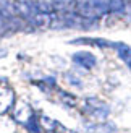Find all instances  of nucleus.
<instances>
[{"label":"nucleus","instance_id":"6","mask_svg":"<svg viewBox=\"0 0 131 133\" xmlns=\"http://www.w3.org/2000/svg\"><path fill=\"white\" fill-rule=\"evenodd\" d=\"M88 133H117V127L113 123L102 122V123H88L86 125Z\"/></svg>","mask_w":131,"mask_h":133},{"label":"nucleus","instance_id":"10","mask_svg":"<svg viewBox=\"0 0 131 133\" xmlns=\"http://www.w3.org/2000/svg\"><path fill=\"white\" fill-rule=\"evenodd\" d=\"M58 96H60V101L65 102L67 105H76V102H78L75 94H70V92L63 91V89H58Z\"/></svg>","mask_w":131,"mask_h":133},{"label":"nucleus","instance_id":"2","mask_svg":"<svg viewBox=\"0 0 131 133\" xmlns=\"http://www.w3.org/2000/svg\"><path fill=\"white\" fill-rule=\"evenodd\" d=\"M34 115H36L34 109H32L28 102H24V101L16 102L15 109H13V122L23 125V127H24V125L28 123Z\"/></svg>","mask_w":131,"mask_h":133},{"label":"nucleus","instance_id":"3","mask_svg":"<svg viewBox=\"0 0 131 133\" xmlns=\"http://www.w3.org/2000/svg\"><path fill=\"white\" fill-rule=\"evenodd\" d=\"M71 60L84 70H92L97 65V57L94 54H91V52H88V50H79V52H76V54H73L71 55Z\"/></svg>","mask_w":131,"mask_h":133},{"label":"nucleus","instance_id":"1","mask_svg":"<svg viewBox=\"0 0 131 133\" xmlns=\"http://www.w3.org/2000/svg\"><path fill=\"white\" fill-rule=\"evenodd\" d=\"M83 114H88L94 120H105L110 115V105L97 97H88L83 105Z\"/></svg>","mask_w":131,"mask_h":133},{"label":"nucleus","instance_id":"11","mask_svg":"<svg viewBox=\"0 0 131 133\" xmlns=\"http://www.w3.org/2000/svg\"><path fill=\"white\" fill-rule=\"evenodd\" d=\"M24 128L28 130V133H42L41 127H39V122H37V115H34L31 120L24 125Z\"/></svg>","mask_w":131,"mask_h":133},{"label":"nucleus","instance_id":"5","mask_svg":"<svg viewBox=\"0 0 131 133\" xmlns=\"http://www.w3.org/2000/svg\"><path fill=\"white\" fill-rule=\"evenodd\" d=\"M37 122H39V127H41L42 131L45 133H55L60 127V123H58L55 118H52L49 115H37Z\"/></svg>","mask_w":131,"mask_h":133},{"label":"nucleus","instance_id":"12","mask_svg":"<svg viewBox=\"0 0 131 133\" xmlns=\"http://www.w3.org/2000/svg\"><path fill=\"white\" fill-rule=\"evenodd\" d=\"M6 55H8V50L0 47V58H3V57H6Z\"/></svg>","mask_w":131,"mask_h":133},{"label":"nucleus","instance_id":"7","mask_svg":"<svg viewBox=\"0 0 131 133\" xmlns=\"http://www.w3.org/2000/svg\"><path fill=\"white\" fill-rule=\"evenodd\" d=\"M73 44H88V45H97V47H112L113 42L107 41V39H100V37H79L71 41Z\"/></svg>","mask_w":131,"mask_h":133},{"label":"nucleus","instance_id":"8","mask_svg":"<svg viewBox=\"0 0 131 133\" xmlns=\"http://www.w3.org/2000/svg\"><path fill=\"white\" fill-rule=\"evenodd\" d=\"M112 47L117 49V52H118V55H120L121 60H125V63L129 65V47H128V44H123V42H113Z\"/></svg>","mask_w":131,"mask_h":133},{"label":"nucleus","instance_id":"4","mask_svg":"<svg viewBox=\"0 0 131 133\" xmlns=\"http://www.w3.org/2000/svg\"><path fill=\"white\" fill-rule=\"evenodd\" d=\"M13 104H15V94H13V91L2 88L0 89V115H5L13 107Z\"/></svg>","mask_w":131,"mask_h":133},{"label":"nucleus","instance_id":"9","mask_svg":"<svg viewBox=\"0 0 131 133\" xmlns=\"http://www.w3.org/2000/svg\"><path fill=\"white\" fill-rule=\"evenodd\" d=\"M15 131H16L15 122L5 115H0V133H15Z\"/></svg>","mask_w":131,"mask_h":133}]
</instances>
